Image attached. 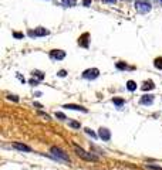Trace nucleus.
Here are the masks:
<instances>
[{
	"instance_id": "18",
	"label": "nucleus",
	"mask_w": 162,
	"mask_h": 170,
	"mask_svg": "<svg viewBox=\"0 0 162 170\" xmlns=\"http://www.w3.org/2000/svg\"><path fill=\"white\" fill-rule=\"evenodd\" d=\"M55 116H57L59 119H61V121H64V119H66V115H64L63 112H55Z\"/></svg>"
},
{
	"instance_id": "29",
	"label": "nucleus",
	"mask_w": 162,
	"mask_h": 170,
	"mask_svg": "<svg viewBox=\"0 0 162 170\" xmlns=\"http://www.w3.org/2000/svg\"><path fill=\"white\" fill-rule=\"evenodd\" d=\"M104 2H108V3H115L117 0H104Z\"/></svg>"
},
{
	"instance_id": "28",
	"label": "nucleus",
	"mask_w": 162,
	"mask_h": 170,
	"mask_svg": "<svg viewBox=\"0 0 162 170\" xmlns=\"http://www.w3.org/2000/svg\"><path fill=\"white\" fill-rule=\"evenodd\" d=\"M91 4V0H84V6H90Z\"/></svg>"
},
{
	"instance_id": "7",
	"label": "nucleus",
	"mask_w": 162,
	"mask_h": 170,
	"mask_svg": "<svg viewBox=\"0 0 162 170\" xmlns=\"http://www.w3.org/2000/svg\"><path fill=\"white\" fill-rule=\"evenodd\" d=\"M98 136L103 139V141H110L111 139V133H110V130L108 129H105V128H101V129L98 130Z\"/></svg>"
},
{
	"instance_id": "22",
	"label": "nucleus",
	"mask_w": 162,
	"mask_h": 170,
	"mask_svg": "<svg viewBox=\"0 0 162 170\" xmlns=\"http://www.w3.org/2000/svg\"><path fill=\"white\" fill-rule=\"evenodd\" d=\"M38 115H40V116H43V118L46 119V121H50V116H48L47 114H44V112H41V111H38Z\"/></svg>"
},
{
	"instance_id": "24",
	"label": "nucleus",
	"mask_w": 162,
	"mask_h": 170,
	"mask_svg": "<svg viewBox=\"0 0 162 170\" xmlns=\"http://www.w3.org/2000/svg\"><path fill=\"white\" fill-rule=\"evenodd\" d=\"M70 126H71V128H80V123H78V122H70Z\"/></svg>"
},
{
	"instance_id": "23",
	"label": "nucleus",
	"mask_w": 162,
	"mask_h": 170,
	"mask_svg": "<svg viewBox=\"0 0 162 170\" xmlns=\"http://www.w3.org/2000/svg\"><path fill=\"white\" fill-rule=\"evenodd\" d=\"M66 74H67V72L64 70H60L59 72H57V75H59V77H66Z\"/></svg>"
},
{
	"instance_id": "12",
	"label": "nucleus",
	"mask_w": 162,
	"mask_h": 170,
	"mask_svg": "<svg viewBox=\"0 0 162 170\" xmlns=\"http://www.w3.org/2000/svg\"><path fill=\"white\" fill-rule=\"evenodd\" d=\"M87 38H88V34L85 33L84 36H83V37H81L80 40H78V44H81L83 47H88V43H87Z\"/></svg>"
},
{
	"instance_id": "5",
	"label": "nucleus",
	"mask_w": 162,
	"mask_h": 170,
	"mask_svg": "<svg viewBox=\"0 0 162 170\" xmlns=\"http://www.w3.org/2000/svg\"><path fill=\"white\" fill-rule=\"evenodd\" d=\"M48 33H50L48 30L43 29V27H37L36 30L29 31V36H30V37H43V36H47Z\"/></svg>"
},
{
	"instance_id": "14",
	"label": "nucleus",
	"mask_w": 162,
	"mask_h": 170,
	"mask_svg": "<svg viewBox=\"0 0 162 170\" xmlns=\"http://www.w3.org/2000/svg\"><path fill=\"white\" fill-rule=\"evenodd\" d=\"M64 6H68V7H74L77 4V0H63Z\"/></svg>"
},
{
	"instance_id": "8",
	"label": "nucleus",
	"mask_w": 162,
	"mask_h": 170,
	"mask_svg": "<svg viewBox=\"0 0 162 170\" xmlns=\"http://www.w3.org/2000/svg\"><path fill=\"white\" fill-rule=\"evenodd\" d=\"M13 148L20 150V152H31V148H30V146H27V145H24V143H18V142H14V143H13Z\"/></svg>"
},
{
	"instance_id": "21",
	"label": "nucleus",
	"mask_w": 162,
	"mask_h": 170,
	"mask_svg": "<svg viewBox=\"0 0 162 170\" xmlns=\"http://www.w3.org/2000/svg\"><path fill=\"white\" fill-rule=\"evenodd\" d=\"M148 169H152V170H162V167L159 166H154V164H147Z\"/></svg>"
},
{
	"instance_id": "2",
	"label": "nucleus",
	"mask_w": 162,
	"mask_h": 170,
	"mask_svg": "<svg viewBox=\"0 0 162 170\" xmlns=\"http://www.w3.org/2000/svg\"><path fill=\"white\" fill-rule=\"evenodd\" d=\"M50 153H51L54 157H57L59 160H61V162H70V157H68V155H67L66 152H63L60 148H51L50 149Z\"/></svg>"
},
{
	"instance_id": "19",
	"label": "nucleus",
	"mask_w": 162,
	"mask_h": 170,
	"mask_svg": "<svg viewBox=\"0 0 162 170\" xmlns=\"http://www.w3.org/2000/svg\"><path fill=\"white\" fill-rule=\"evenodd\" d=\"M85 133H87V135H91L92 137H97V135L94 132H92L91 129H90V128H85Z\"/></svg>"
},
{
	"instance_id": "11",
	"label": "nucleus",
	"mask_w": 162,
	"mask_h": 170,
	"mask_svg": "<svg viewBox=\"0 0 162 170\" xmlns=\"http://www.w3.org/2000/svg\"><path fill=\"white\" fill-rule=\"evenodd\" d=\"M155 84L152 81H145L144 85H142V91H149V89H154Z\"/></svg>"
},
{
	"instance_id": "15",
	"label": "nucleus",
	"mask_w": 162,
	"mask_h": 170,
	"mask_svg": "<svg viewBox=\"0 0 162 170\" xmlns=\"http://www.w3.org/2000/svg\"><path fill=\"white\" fill-rule=\"evenodd\" d=\"M155 67H156L158 70H162V57L155 58Z\"/></svg>"
},
{
	"instance_id": "20",
	"label": "nucleus",
	"mask_w": 162,
	"mask_h": 170,
	"mask_svg": "<svg viewBox=\"0 0 162 170\" xmlns=\"http://www.w3.org/2000/svg\"><path fill=\"white\" fill-rule=\"evenodd\" d=\"M117 68H118V70H125V68H127V64L118 63V64H117Z\"/></svg>"
},
{
	"instance_id": "6",
	"label": "nucleus",
	"mask_w": 162,
	"mask_h": 170,
	"mask_svg": "<svg viewBox=\"0 0 162 170\" xmlns=\"http://www.w3.org/2000/svg\"><path fill=\"white\" fill-rule=\"evenodd\" d=\"M66 57V52L63 50H51L50 51V58L53 60H63Z\"/></svg>"
},
{
	"instance_id": "16",
	"label": "nucleus",
	"mask_w": 162,
	"mask_h": 170,
	"mask_svg": "<svg viewBox=\"0 0 162 170\" xmlns=\"http://www.w3.org/2000/svg\"><path fill=\"white\" fill-rule=\"evenodd\" d=\"M33 77H37V79H38V81H41V79L44 78V75L41 74L40 71H33Z\"/></svg>"
},
{
	"instance_id": "4",
	"label": "nucleus",
	"mask_w": 162,
	"mask_h": 170,
	"mask_svg": "<svg viewBox=\"0 0 162 170\" xmlns=\"http://www.w3.org/2000/svg\"><path fill=\"white\" fill-rule=\"evenodd\" d=\"M135 9L140 13H148V11L151 10V4L147 3V2H142V0H138L135 3Z\"/></svg>"
},
{
	"instance_id": "9",
	"label": "nucleus",
	"mask_w": 162,
	"mask_h": 170,
	"mask_svg": "<svg viewBox=\"0 0 162 170\" xmlns=\"http://www.w3.org/2000/svg\"><path fill=\"white\" fill-rule=\"evenodd\" d=\"M63 108H66V109H73V111H81V112H87V108L81 106V105H75V104H67V105H64Z\"/></svg>"
},
{
	"instance_id": "13",
	"label": "nucleus",
	"mask_w": 162,
	"mask_h": 170,
	"mask_svg": "<svg viewBox=\"0 0 162 170\" xmlns=\"http://www.w3.org/2000/svg\"><path fill=\"white\" fill-rule=\"evenodd\" d=\"M127 89H128V91H135L136 89V82L132 81V79H129V81L127 82Z\"/></svg>"
},
{
	"instance_id": "10",
	"label": "nucleus",
	"mask_w": 162,
	"mask_h": 170,
	"mask_svg": "<svg viewBox=\"0 0 162 170\" xmlns=\"http://www.w3.org/2000/svg\"><path fill=\"white\" fill-rule=\"evenodd\" d=\"M152 102H154V95H144L142 98H141V104L142 105H151Z\"/></svg>"
},
{
	"instance_id": "1",
	"label": "nucleus",
	"mask_w": 162,
	"mask_h": 170,
	"mask_svg": "<svg viewBox=\"0 0 162 170\" xmlns=\"http://www.w3.org/2000/svg\"><path fill=\"white\" fill-rule=\"evenodd\" d=\"M74 150H75V155H77L78 157L87 160V162H98V157H97L95 155H92L90 152H85L84 149L77 146V145H74Z\"/></svg>"
},
{
	"instance_id": "3",
	"label": "nucleus",
	"mask_w": 162,
	"mask_h": 170,
	"mask_svg": "<svg viewBox=\"0 0 162 170\" xmlns=\"http://www.w3.org/2000/svg\"><path fill=\"white\" fill-rule=\"evenodd\" d=\"M98 75H99L98 68H88V70H85L84 72H83V77H84L85 79H95Z\"/></svg>"
},
{
	"instance_id": "26",
	"label": "nucleus",
	"mask_w": 162,
	"mask_h": 170,
	"mask_svg": "<svg viewBox=\"0 0 162 170\" xmlns=\"http://www.w3.org/2000/svg\"><path fill=\"white\" fill-rule=\"evenodd\" d=\"M13 36H14L16 38H23V37H24V36H23V33H14Z\"/></svg>"
},
{
	"instance_id": "17",
	"label": "nucleus",
	"mask_w": 162,
	"mask_h": 170,
	"mask_svg": "<svg viewBox=\"0 0 162 170\" xmlns=\"http://www.w3.org/2000/svg\"><path fill=\"white\" fill-rule=\"evenodd\" d=\"M112 102H114L115 105H118V106H122V105H124V99H119V98H114Z\"/></svg>"
},
{
	"instance_id": "27",
	"label": "nucleus",
	"mask_w": 162,
	"mask_h": 170,
	"mask_svg": "<svg viewBox=\"0 0 162 170\" xmlns=\"http://www.w3.org/2000/svg\"><path fill=\"white\" fill-rule=\"evenodd\" d=\"M37 82H38V79H34V78L33 79H30V84L31 85H37Z\"/></svg>"
},
{
	"instance_id": "25",
	"label": "nucleus",
	"mask_w": 162,
	"mask_h": 170,
	"mask_svg": "<svg viewBox=\"0 0 162 170\" xmlns=\"http://www.w3.org/2000/svg\"><path fill=\"white\" fill-rule=\"evenodd\" d=\"M7 98H9V99H13L14 102H17V101H18V98L16 95H7Z\"/></svg>"
}]
</instances>
